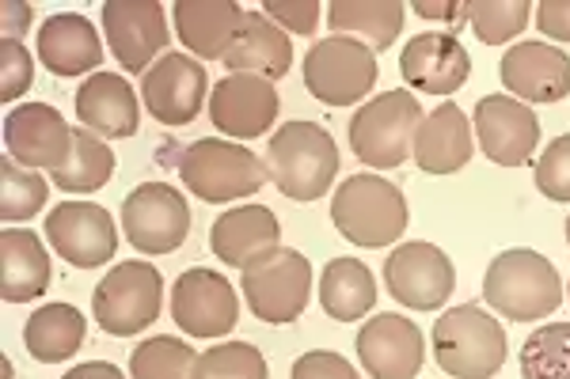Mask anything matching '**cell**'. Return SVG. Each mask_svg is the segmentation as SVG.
<instances>
[{
	"mask_svg": "<svg viewBox=\"0 0 570 379\" xmlns=\"http://www.w3.org/2000/svg\"><path fill=\"white\" fill-rule=\"evenodd\" d=\"M266 171L289 201H316L338 174V144L316 122H285L266 141Z\"/></svg>",
	"mask_w": 570,
	"mask_h": 379,
	"instance_id": "1",
	"label": "cell"
},
{
	"mask_svg": "<svg viewBox=\"0 0 570 379\" xmlns=\"http://www.w3.org/2000/svg\"><path fill=\"white\" fill-rule=\"evenodd\" d=\"M483 300L510 322H537L563 303V281L544 255L513 247L487 266Z\"/></svg>",
	"mask_w": 570,
	"mask_h": 379,
	"instance_id": "2",
	"label": "cell"
},
{
	"mask_svg": "<svg viewBox=\"0 0 570 379\" xmlns=\"http://www.w3.org/2000/svg\"><path fill=\"white\" fill-rule=\"evenodd\" d=\"M179 179L206 206H225L236 198H255L271 179V171H266V160H259L247 144L206 137L179 152Z\"/></svg>",
	"mask_w": 570,
	"mask_h": 379,
	"instance_id": "3",
	"label": "cell"
},
{
	"mask_svg": "<svg viewBox=\"0 0 570 379\" xmlns=\"http://www.w3.org/2000/svg\"><path fill=\"white\" fill-rule=\"evenodd\" d=\"M331 220L354 247L376 251L407 232V201L384 174H351L331 198Z\"/></svg>",
	"mask_w": 570,
	"mask_h": 379,
	"instance_id": "4",
	"label": "cell"
},
{
	"mask_svg": "<svg viewBox=\"0 0 570 379\" xmlns=\"http://www.w3.org/2000/svg\"><path fill=\"white\" fill-rule=\"evenodd\" d=\"M430 341H434L441 372H449L453 379H491L505 365V353H510L502 322L487 316L480 303L449 308L434 322Z\"/></svg>",
	"mask_w": 570,
	"mask_h": 379,
	"instance_id": "5",
	"label": "cell"
},
{
	"mask_svg": "<svg viewBox=\"0 0 570 379\" xmlns=\"http://www.w3.org/2000/svg\"><path fill=\"white\" fill-rule=\"evenodd\" d=\"M422 107L411 91H384L351 118V148L365 168H403L415 156Z\"/></svg>",
	"mask_w": 570,
	"mask_h": 379,
	"instance_id": "6",
	"label": "cell"
},
{
	"mask_svg": "<svg viewBox=\"0 0 570 379\" xmlns=\"http://www.w3.org/2000/svg\"><path fill=\"white\" fill-rule=\"evenodd\" d=\"M160 300H164V277L156 266L141 262H118L115 270H107L104 281L91 292V319L115 338H134L141 335L149 322L160 319Z\"/></svg>",
	"mask_w": 570,
	"mask_h": 379,
	"instance_id": "7",
	"label": "cell"
},
{
	"mask_svg": "<svg viewBox=\"0 0 570 379\" xmlns=\"http://www.w3.org/2000/svg\"><path fill=\"white\" fill-rule=\"evenodd\" d=\"M301 72H305V88L324 107H354L376 84V53L357 39L331 34L305 53Z\"/></svg>",
	"mask_w": 570,
	"mask_h": 379,
	"instance_id": "8",
	"label": "cell"
},
{
	"mask_svg": "<svg viewBox=\"0 0 570 379\" xmlns=\"http://www.w3.org/2000/svg\"><path fill=\"white\" fill-rule=\"evenodd\" d=\"M240 289L255 319L285 327V322H297L305 316L312 296V266L301 251L278 247L274 255L240 270Z\"/></svg>",
	"mask_w": 570,
	"mask_h": 379,
	"instance_id": "9",
	"label": "cell"
},
{
	"mask_svg": "<svg viewBox=\"0 0 570 379\" xmlns=\"http://www.w3.org/2000/svg\"><path fill=\"white\" fill-rule=\"evenodd\" d=\"M122 228L141 255H171L190 232V206L168 182H141L122 201Z\"/></svg>",
	"mask_w": 570,
	"mask_h": 379,
	"instance_id": "10",
	"label": "cell"
},
{
	"mask_svg": "<svg viewBox=\"0 0 570 379\" xmlns=\"http://www.w3.org/2000/svg\"><path fill=\"white\" fill-rule=\"evenodd\" d=\"M384 285L403 308L438 311L456 289V270L449 255L434 243H400L384 258Z\"/></svg>",
	"mask_w": 570,
	"mask_h": 379,
	"instance_id": "11",
	"label": "cell"
},
{
	"mask_svg": "<svg viewBox=\"0 0 570 379\" xmlns=\"http://www.w3.org/2000/svg\"><path fill=\"white\" fill-rule=\"evenodd\" d=\"M46 239L77 270H96L118 255L115 217L96 201H61L46 217Z\"/></svg>",
	"mask_w": 570,
	"mask_h": 379,
	"instance_id": "12",
	"label": "cell"
},
{
	"mask_svg": "<svg viewBox=\"0 0 570 379\" xmlns=\"http://www.w3.org/2000/svg\"><path fill=\"white\" fill-rule=\"evenodd\" d=\"M104 31L110 53L126 72H149L171 42L168 16L156 0H107Z\"/></svg>",
	"mask_w": 570,
	"mask_h": 379,
	"instance_id": "13",
	"label": "cell"
},
{
	"mask_svg": "<svg viewBox=\"0 0 570 379\" xmlns=\"http://www.w3.org/2000/svg\"><path fill=\"white\" fill-rule=\"evenodd\" d=\"M171 319L190 338H220L240 319V300H236V289L217 270L195 266V270L176 277Z\"/></svg>",
	"mask_w": 570,
	"mask_h": 379,
	"instance_id": "14",
	"label": "cell"
},
{
	"mask_svg": "<svg viewBox=\"0 0 570 379\" xmlns=\"http://www.w3.org/2000/svg\"><path fill=\"white\" fill-rule=\"evenodd\" d=\"M278 88L263 77H252V72H228L209 91V122L225 137H236V141L263 137L278 122Z\"/></svg>",
	"mask_w": 570,
	"mask_h": 379,
	"instance_id": "15",
	"label": "cell"
},
{
	"mask_svg": "<svg viewBox=\"0 0 570 379\" xmlns=\"http://www.w3.org/2000/svg\"><path fill=\"white\" fill-rule=\"evenodd\" d=\"M141 96L160 126H190L206 107V64L190 53H164L141 77Z\"/></svg>",
	"mask_w": 570,
	"mask_h": 379,
	"instance_id": "16",
	"label": "cell"
},
{
	"mask_svg": "<svg viewBox=\"0 0 570 379\" xmlns=\"http://www.w3.org/2000/svg\"><path fill=\"white\" fill-rule=\"evenodd\" d=\"M475 137L491 163L521 168L540 144V118L529 103L513 96H483L475 103Z\"/></svg>",
	"mask_w": 570,
	"mask_h": 379,
	"instance_id": "17",
	"label": "cell"
},
{
	"mask_svg": "<svg viewBox=\"0 0 570 379\" xmlns=\"http://www.w3.org/2000/svg\"><path fill=\"white\" fill-rule=\"evenodd\" d=\"M4 148L23 168H46L53 174L58 168H66L72 152V129L66 126L58 107L23 103L8 110L4 118Z\"/></svg>",
	"mask_w": 570,
	"mask_h": 379,
	"instance_id": "18",
	"label": "cell"
},
{
	"mask_svg": "<svg viewBox=\"0 0 570 379\" xmlns=\"http://www.w3.org/2000/svg\"><path fill=\"white\" fill-rule=\"evenodd\" d=\"M357 360L373 379H415L426 360V341L415 319L376 316L357 330Z\"/></svg>",
	"mask_w": 570,
	"mask_h": 379,
	"instance_id": "19",
	"label": "cell"
},
{
	"mask_svg": "<svg viewBox=\"0 0 570 379\" xmlns=\"http://www.w3.org/2000/svg\"><path fill=\"white\" fill-rule=\"evenodd\" d=\"M502 84L521 103H563L570 96V53L551 42H518L502 58Z\"/></svg>",
	"mask_w": 570,
	"mask_h": 379,
	"instance_id": "20",
	"label": "cell"
},
{
	"mask_svg": "<svg viewBox=\"0 0 570 379\" xmlns=\"http://www.w3.org/2000/svg\"><path fill=\"white\" fill-rule=\"evenodd\" d=\"M400 72L422 96H453L472 77V58H468V50L453 34L426 31L403 46Z\"/></svg>",
	"mask_w": 570,
	"mask_h": 379,
	"instance_id": "21",
	"label": "cell"
},
{
	"mask_svg": "<svg viewBox=\"0 0 570 379\" xmlns=\"http://www.w3.org/2000/svg\"><path fill=\"white\" fill-rule=\"evenodd\" d=\"M282 243V225L266 206H236L220 212L209 228V247L225 266L247 270L252 262L274 255Z\"/></svg>",
	"mask_w": 570,
	"mask_h": 379,
	"instance_id": "22",
	"label": "cell"
},
{
	"mask_svg": "<svg viewBox=\"0 0 570 379\" xmlns=\"http://www.w3.org/2000/svg\"><path fill=\"white\" fill-rule=\"evenodd\" d=\"M77 118L88 133L107 137V141H126L141 126V107H137L134 88L115 72H96L77 91Z\"/></svg>",
	"mask_w": 570,
	"mask_h": 379,
	"instance_id": "23",
	"label": "cell"
},
{
	"mask_svg": "<svg viewBox=\"0 0 570 379\" xmlns=\"http://www.w3.org/2000/svg\"><path fill=\"white\" fill-rule=\"evenodd\" d=\"M244 16L236 0H176V34L195 58L225 61Z\"/></svg>",
	"mask_w": 570,
	"mask_h": 379,
	"instance_id": "24",
	"label": "cell"
},
{
	"mask_svg": "<svg viewBox=\"0 0 570 379\" xmlns=\"http://www.w3.org/2000/svg\"><path fill=\"white\" fill-rule=\"evenodd\" d=\"M39 61L53 77H85L104 61V42L85 16L58 12L39 27Z\"/></svg>",
	"mask_w": 570,
	"mask_h": 379,
	"instance_id": "25",
	"label": "cell"
},
{
	"mask_svg": "<svg viewBox=\"0 0 570 379\" xmlns=\"http://www.w3.org/2000/svg\"><path fill=\"white\" fill-rule=\"evenodd\" d=\"M472 152V126H468L461 107L445 103L422 118L415 133V163L426 174H456L461 168H468Z\"/></svg>",
	"mask_w": 570,
	"mask_h": 379,
	"instance_id": "26",
	"label": "cell"
},
{
	"mask_svg": "<svg viewBox=\"0 0 570 379\" xmlns=\"http://www.w3.org/2000/svg\"><path fill=\"white\" fill-rule=\"evenodd\" d=\"M225 64H228V72H252V77H263L274 84L293 64L289 34H285L271 16L247 12L244 27L236 31V39L225 53Z\"/></svg>",
	"mask_w": 570,
	"mask_h": 379,
	"instance_id": "27",
	"label": "cell"
},
{
	"mask_svg": "<svg viewBox=\"0 0 570 379\" xmlns=\"http://www.w3.org/2000/svg\"><path fill=\"white\" fill-rule=\"evenodd\" d=\"M50 255L42 239L27 228H4L0 232V296L8 303L39 300L50 289Z\"/></svg>",
	"mask_w": 570,
	"mask_h": 379,
	"instance_id": "28",
	"label": "cell"
},
{
	"mask_svg": "<svg viewBox=\"0 0 570 379\" xmlns=\"http://www.w3.org/2000/svg\"><path fill=\"white\" fill-rule=\"evenodd\" d=\"M403 4L400 0H335L327 4V27L335 34L357 39L376 50H389L403 31Z\"/></svg>",
	"mask_w": 570,
	"mask_h": 379,
	"instance_id": "29",
	"label": "cell"
},
{
	"mask_svg": "<svg viewBox=\"0 0 570 379\" xmlns=\"http://www.w3.org/2000/svg\"><path fill=\"white\" fill-rule=\"evenodd\" d=\"M88 322L85 311H77L72 303H42L23 327V346L39 365H58L69 360L85 346Z\"/></svg>",
	"mask_w": 570,
	"mask_h": 379,
	"instance_id": "30",
	"label": "cell"
},
{
	"mask_svg": "<svg viewBox=\"0 0 570 379\" xmlns=\"http://www.w3.org/2000/svg\"><path fill=\"white\" fill-rule=\"evenodd\" d=\"M320 303H324L327 319L335 322H357L370 316L376 303V281L370 266L357 258H331L320 277Z\"/></svg>",
	"mask_w": 570,
	"mask_h": 379,
	"instance_id": "31",
	"label": "cell"
},
{
	"mask_svg": "<svg viewBox=\"0 0 570 379\" xmlns=\"http://www.w3.org/2000/svg\"><path fill=\"white\" fill-rule=\"evenodd\" d=\"M115 174V152L104 137L88 133L85 126L72 129V152L66 160V168L53 171V187L66 193H96L104 190Z\"/></svg>",
	"mask_w": 570,
	"mask_h": 379,
	"instance_id": "32",
	"label": "cell"
},
{
	"mask_svg": "<svg viewBox=\"0 0 570 379\" xmlns=\"http://www.w3.org/2000/svg\"><path fill=\"white\" fill-rule=\"evenodd\" d=\"M46 198H50V187L39 171L16 163L12 156L0 160V220L4 225H20V220H31L35 212H42Z\"/></svg>",
	"mask_w": 570,
	"mask_h": 379,
	"instance_id": "33",
	"label": "cell"
},
{
	"mask_svg": "<svg viewBox=\"0 0 570 379\" xmlns=\"http://www.w3.org/2000/svg\"><path fill=\"white\" fill-rule=\"evenodd\" d=\"M525 379H570V322H544L521 346Z\"/></svg>",
	"mask_w": 570,
	"mask_h": 379,
	"instance_id": "34",
	"label": "cell"
},
{
	"mask_svg": "<svg viewBox=\"0 0 570 379\" xmlns=\"http://www.w3.org/2000/svg\"><path fill=\"white\" fill-rule=\"evenodd\" d=\"M198 353L179 338L156 335L130 353V376L134 379H190L195 376Z\"/></svg>",
	"mask_w": 570,
	"mask_h": 379,
	"instance_id": "35",
	"label": "cell"
},
{
	"mask_svg": "<svg viewBox=\"0 0 570 379\" xmlns=\"http://www.w3.org/2000/svg\"><path fill=\"white\" fill-rule=\"evenodd\" d=\"M532 20L529 0H472L468 4V23L487 46H502L513 34H521Z\"/></svg>",
	"mask_w": 570,
	"mask_h": 379,
	"instance_id": "36",
	"label": "cell"
},
{
	"mask_svg": "<svg viewBox=\"0 0 570 379\" xmlns=\"http://www.w3.org/2000/svg\"><path fill=\"white\" fill-rule=\"evenodd\" d=\"M190 379H271V368L252 341H225V346L198 353Z\"/></svg>",
	"mask_w": 570,
	"mask_h": 379,
	"instance_id": "37",
	"label": "cell"
},
{
	"mask_svg": "<svg viewBox=\"0 0 570 379\" xmlns=\"http://www.w3.org/2000/svg\"><path fill=\"white\" fill-rule=\"evenodd\" d=\"M537 190L548 201H570V133L556 137L537 163Z\"/></svg>",
	"mask_w": 570,
	"mask_h": 379,
	"instance_id": "38",
	"label": "cell"
},
{
	"mask_svg": "<svg viewBox=\"0 0 570 379\" xmlns=\"http://www.w3.org/2000/svg\"><path fill=\"white\" fill-rule=\"evenodd\" d=\"M31 80H35V64H31L27 46L20 39H0V99H4V103L23 99Z\"/></svg>",
	"mask_w": 570,
	"mask_h": 379,
	"instance_id": "39",
	"label": "cell"
},
{
	"mask_svg": "<svg viewBox=\"0 0 570 379\" xmlns=\"http://www.w3.org/2000/svg\"><path fill=\"white\" fill-rule=\"evenodd\" d=\"M263 16L285 27L293 34H312L320 27V4L316 0H266Z\"/></svg>",
	"mask_w": 570,
	"mask_h": 379,
	"instance_id": "40",
	"label": "cell"
},
{
	"mask_svg": "<svg viewBox=\"0 0 570 379\" xmlns=\"http://www.w3.org/2000/svg\"><path fill=\"white\" fill-rule=\"evenodd\" d=\"M293 379H362V376H357V368L343 353L312 349V353L297 357V365H293Z\"/></svg>",
	"mask_w": 570,
	"mask_h": 379,
	"instance_id": "41",
	"label": "cell"
},
{
	"mask_svg": "<svg viewBox=\"0 0 570 379\" xmlns=\"http://www.w3.org/2000/svg\"><path fill=\"white\" fill-rule=\"evenodd\" d=\"M532 20L551 42H570V0H540Z\"/></svg>",
	"mask_w": 570,
	"mask_h": 379,
	"instance_id": "42",
	"label": "cell"
},
{
	"mask_svg": "<svg viewBox=\"0 0 570 379\" xmlns=\"http://www.w3.org/2000/svg\"><path fill=\"white\" fill-rule=\"evenodd\" d=\"M415 12L426 16V20H438V23H449L456 27L468 16V4H461V0H415Z\"/></svg>",
	"mask_w": 570,
	"mask_h": 379,
	"instance_id": "43",
	"label": "cell"
},
{
	"mask_svg": "<svg viewBox=\"0 0 570 379\" xmlns=\"http://www.w3.org/2000/svg\"><path fill=\"white\" fill-rule=\"evenodd\" d=\"M4 20H0V31L4 39H23L27 27H31V4H20V0H4Z\"/></svg>",
	"mask_w": 570,
	"mask_h": 379,
	"instance_id": "44",
	"label": "cell"
},
{
	"mask_svg": "<svg viewBox=\"0 0 570 379\" xmlns=\"http://www.w3.org/2000/svg\"><path fill=\"white\" fill-rule=\"evenodd\" d=\"M61 379H126L122 372H118L110 360H85V365H77V368H69Z\"/></svg>",
	"mask_w": 570,
	"mask_h": 379,
	"instance_id": "45",
	"label": "cell"
},
{
	"mask_svg": "<svg viewBox=\"0 0 570 379\" xmlns=\"http://www.w3.org/2000/svg\"><path fill=\"white\" fill-rule=\"evenodd\" d=\"M567 243H570V220H567Z\"/></svg>",
	"mask_w": 570,
	"mask_h": 379,
	"instance_id": "46",
	"label": "cell"
}]
</instances>
